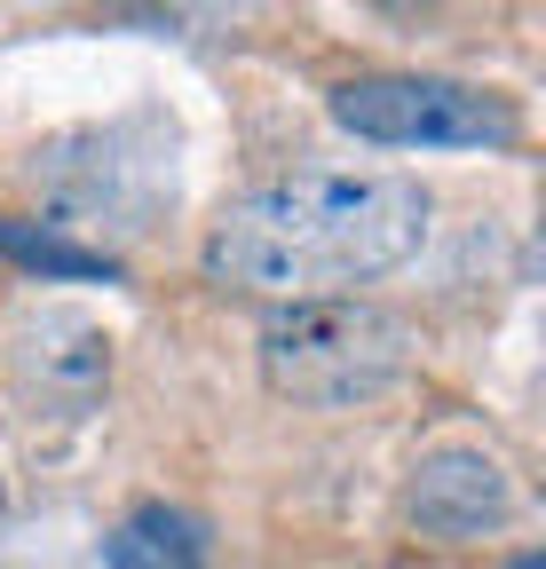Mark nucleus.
I'll return each instance as SVG.
<instances>
[{"mask_svg": "<svg viewBox=\"0 0 546 569\" xmlns=\"http://www.w3.org/2000/svg\"><path fill=\"white\" fill-rule=\"evenodd\" d=\"M207 553H215L207 515L167 507V498L135 507V515L103 538V569H207Z\"/></svg>", "mask_w": 546, "mask_h": 569, "instance_id": "obj_7", "label": "nucleus"}, {"mask_svg": "<svg viewBox=\"0 0 546 569\" xmlns=\"http://www.w3.org/2000/svg\"><path fill=\"white\" fill-rule=\"evenodd\" d=\"M515 569H538V553H523V561H515Z\"/></svg>", "mask_w": 546, "mask_h": 569, "instance_id": "obj_9", "label": "nucleus"}, {"mask_svg": "<svg viewBox=\"0 0 546 569\" xmlns=\"http://www.w3.org/2000/svg\"><path fill=\"white\" fill-rule=\"evenodd\" d=\"M40 198L56 206L63 238H135L151 230L159 213L175 206V134L159 119H119V127H88L63 134L32 159Z\"/></svg>", "mask_w": 546, "mask_h": 569, "instance_id": "obj_3", "label": "nucleus"}, {"mask_svg": "<svg viewBox=\"0 0 546 569\" xmlns=\"http://www.w3.org/2000/svg\"><path fill=\"white\" fill-rule=\"evenodd\" d=\"M515 515V482L492 451H428L413 467V490H404V522H413L420 538L436 546H475V538H492L499 522Z\"/></svg>", "mask_w": 546, "mask_h": 569, "instance_id": "obj_6", "label": "nucleus"}, {"mask_svg": "<svg viewBox=\"0 0 546 569\" xmlns=\"http://www.w3.org/2000/svg\"><path fill=\"white\" fill-rule=\"evenodd\" d=\"M332 119L357 142H388V151H507L523 134L515 103L467 80H436V71H388V80H340Z\"/></svg>", "mask_w": 546, "mask_h": 569, "instance_id": "obj_4", "label": "nucleus"}, {"mask_svg": "<svg viewBox=\"0 0 546 569\" xmlns=\"http://www.w3.org/2000/svg\"><path fill=\"white\" fill-rule=\"evenodd\" d=\"M413 325L380 301H301L261 325V380L301 411H357L413 372Z\"/></svg>", "mask_w": 546, "mask_h": 569, "instance_id": "obj_2", "label": "nucleus"}, {"mask_svg": "<svg viewBox=\"0 0 546 569\" xmlns=\"http://www.w3.org/2000/svg\"><path fill=\"white\" fill-rule=\"evenodd\" d=\"M428 238V190L404 174H286L222 206L207 277L261 301H357V284L413 261Z\"/></svg>", "mask_w": 546, "mask_h": 569, "instance_id": "obj_1", "label": "nucleus"}, {"mask_svg": "<svg viewBox=\"0 0 546 569\" xmlns=\"http://www.w3.org/2000/svg\"><path fill=\"white\" fill-rule=\"evenodd\" d=\"M0 253L9 261H24V269H40V277H119V253H103V246H80V238H63V230H32V222H17V213H0Z\"/></svg>", "mask_w": 546, "mask_h": 569, "instance_id": "obj_8", "label": "nucleus"}, {"mask_svg": "<svg viewBox=\"0 0 546 569\" xmlns=\"http://www.w3.org/2000/svg\"><path fill=\"white\" fill-rule=\"evenodd\" d=\"M9 356H17V396L32 403V419L40 411L48 419H80V411H96V396L111 380V340L80 309H24Z\"/></svg>", "mask_w": 546, "mask_h": 569, "instance_id": "obj_5", "label": "nucleus"}]
</instances>
